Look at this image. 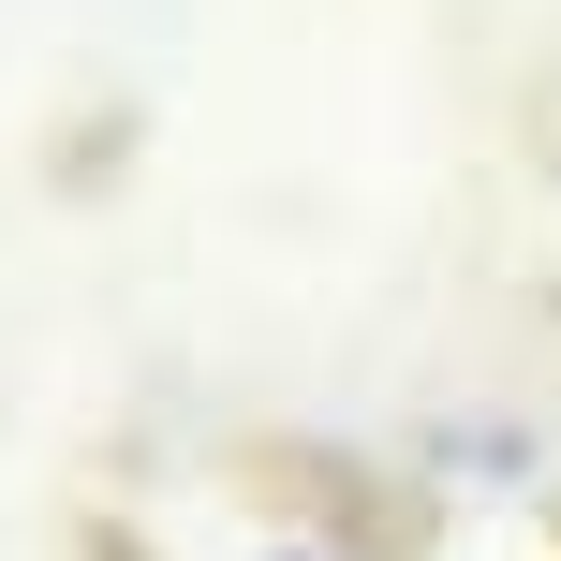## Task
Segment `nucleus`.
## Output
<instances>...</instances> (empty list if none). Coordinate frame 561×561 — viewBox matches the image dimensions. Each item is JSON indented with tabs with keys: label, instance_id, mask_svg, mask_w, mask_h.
Here are the masks:
<instances>
[{
	"label": "nucleus",
	"instance_id": "f257e3e1",
	"mask_svg": "<svg viewBox=\"0 0 561 561\" xmlns=\"http://www.w3.org/2000/svg\"><path fill=\"white\" fill-rule=\"evenodd\" d=\"M266 561H310V547H266Z\"/></svg>",
	"mask_w": 561,
	"mask_h": 561
}]
</instances>
